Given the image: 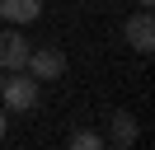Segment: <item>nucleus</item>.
Listing matches in <instances>:
<instances>
[{"instance_id": "1", "label": "nucleus", "mask_w": 155, "mask_h": 150, "mask_svg": "<svg viewBox=\"0 0 155 150\" xmlns=\"http://www.w3.org/2000/svg\"><path fill=\"white\" fill-rule=\"evenodd\" d=\"M38 99H42V84L28 70H10L5 75V84H0V108L5 112H33Z\"/></svg>"}, {"instance_id": "2", "label": "nucleus", "mask_w": 155, "mask_h": 150, "mask_svg": "<svg viewBox=\"0 0 155 150\" xmlns=\"http://www.w3.org/2000/svg\"><path fill=\"white\" fill-rule=\"evenodd\" d=\"M24 70L38 84L42 80H61V75H66V52H61V47H33L28 61H24Z\"/></svg>"}, {"instance_id": "3", "label": "nucleus", "mask_w": 155, "mask_h": 150, "mask_svg": "<svg viewBox=\"0 0 155 150\" xmlns=\"http://www.w3.org/2000/svg\"><path fill=\"white\" fill-rule=\"evenodd\" d=\"M28 38H24V28L5 24L0 28V70H24V61H28Z\"/></svg>"}, {"instance_id": "4", "label": "nucleus", "mask_w": 155, "mask_h": 150, "mask_svg": "<svg viewBox=\"0 0 155 150\" xmlns=\"http://www.w3.org/2000/svg\"><path fill=\"white\" fill-rule=\"evenodd\" d=\"M122 38H127V47H132V52L150 56V47H155V24H150V9H136V14L122 24Z\"/></svg>"}, {"instance_id": "5", "label": "nucleus", "mask_w": 155, "mask_h": 150, "mask_svg": "<svg viewBox=\"0 0 155 150\" xmlns=\"http://www.w3.org/2000/svg\"><path fill=\"white\" fill-rule=\"evenodd\" d=\"M38 14H42V0H0V24L28 28Z\"/></svg>"}, {"instance_id": "6", "label": "nucleus", "mask_w": 155, "mask_h": 150, "mask_svg": "<svg viewBox=\"0 0 155 150\" xmlns=\"http://www.w3.org/2000/svg\"><path fill=\"white\" fill-rule=\"evenodd\" d=\"M108 141H113V145H132L136 141V117L127 108H117L113 117H108Z\"/></svg>"}, {"instance_id": "7", "label": "nucleus", "mask_w": 155, "mask_h": 150, "mask_svg": "<svg viewBox=\"0 0 155 150\" xmlns=\"http://www.w3.org/2000/svg\"><path fill=\"white\" fill-rule=\"evenodd\" d=\"M66 150H108V141L99 136V131H89V127H85V131H75V136H71V145H66Z\"/></svg>"}, {"instance_id": "8", "label": "nucleus", "mask_w": 155, "mask_h": 150, "mask_svg": "<svg viewBox=\"0 0 155 150\" xmlns=\"http://www.w3.org/2000/svg\"><path fill=\"white\" fill-rule=\"evenodd\" d=\"M5 127H10V112H5V108H0V136H5Z\"/></svg>"}, {"instance_id": "9", "label": "nucleus", "mask_w": 155, "mask_h": 150, "mask_svg": "<svg viewBox=\"0 0 155 150\" xmlns=\"http://www.w3.org/2000/svg\"><path fill=\"white\" fill-rule=\"evenodd\" d=\"M136 5H141V9H150V5H155V0H136Z\"/></svg>"}, {"instance_id": "10", "label": "nucleus", "mask_w": 155, "mask_h": 150, "mask_svg": "<svg viewBox=\"0 0 155 150\" xmlns=\"http://www.w3.org/2000/svg\"><path fill=\"white\" fill-rule=\"evenodd\" d=\"M5 75H10V70H0V84H5Z\"/></svg>"}]
</instances>
